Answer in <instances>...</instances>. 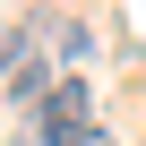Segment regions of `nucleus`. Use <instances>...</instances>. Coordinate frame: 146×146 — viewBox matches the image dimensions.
Masks as SVG:
<instances>
[{"label":"nucleus","instance_id":"nucleus-1","mask_svg":"<svg viewBox=\"0 0 146 146\" xmlns=\"http://www.w3.org/2000/svg\"><path fill=\"white\" fill-rule=\"evenodd\" d=\"M86 112H95L86 78H60V86L26 112V137H17V146H78V137H86Z\"/></svg>","mask_w":146,"mask_h":146},{"label":"nucleus","instance_id":"nucleus-2","mask_svg":"<svg viewBox=\"0 0 146 146\" xmlns=\"http://www.w3.org/2000/svg\"><path fill=\"white\" fill-rule=\"evenodd\" d=\"M52 86H60V69H52L43 52H17V69L0 78V95H9V103H26V112H35V103H43Z\"/></svg>","mask_w":146,"mask_h":146},{"label":"nucleus","instance_id":"nucleus-3","mask_svg":"<svg viewBox=\"0 0 146 146\" xmlns=\"http://www.w3.org/2000/svg\"><path fill=\"white\" fill-rule=\"evenodd\" d=\"M17 52H26V26H17V17H0V78L17 69Z\"/></svg>","mask_w":146,"mask_h":146},{"label":"nucleus","instance_id":"nucleus-4","mask_svg":"<svg viewBox=\"0 0 146 146\" xmlns=\"http://www.w3.org/2000/svg\"><path fill=\"white\" fill-rule=\"evenodd\" d=\"M78 146H112V137H103V129H86V137H78Z\"/></svg>","mask_w":146,"mask_h":146}]
</instances>
